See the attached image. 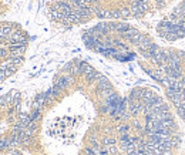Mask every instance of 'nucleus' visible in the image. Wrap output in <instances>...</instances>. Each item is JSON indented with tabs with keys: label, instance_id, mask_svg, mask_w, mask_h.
I'll return each instance as SVG.
<instances>
[{
	"label": "nucleus",
	"instance_id": "nucleus-1",
	"mask_svg": "<svg viewBox=\"0 0 185 155\" xmlns=\"http://www.w3.org/2000/svg\"><path fill=\"white\" fill-rule=\"evenodd\" d=\"M5 6L0 3V84L16 73L27 51L29 36L20 24L3 19Z\"/></svg>",
	"mask_w": 185,
	"mask_h": 155
},
{
	"label": "nucleus",
	"instance_id": "nucleus-2",
	"mask_svg": "<svg viewBox=\"0 0 185 155\" xmlns=\"http://www.w3.org/2000/svg\"><path fill=\"white\" fill-rule=\"evenodd\" d=\"M19 93L10 91L0 97V151L13 150L22 118Z\"/></svg>",
	"mask_w": 185,
	"mask_h": 155
}]
</instances>
